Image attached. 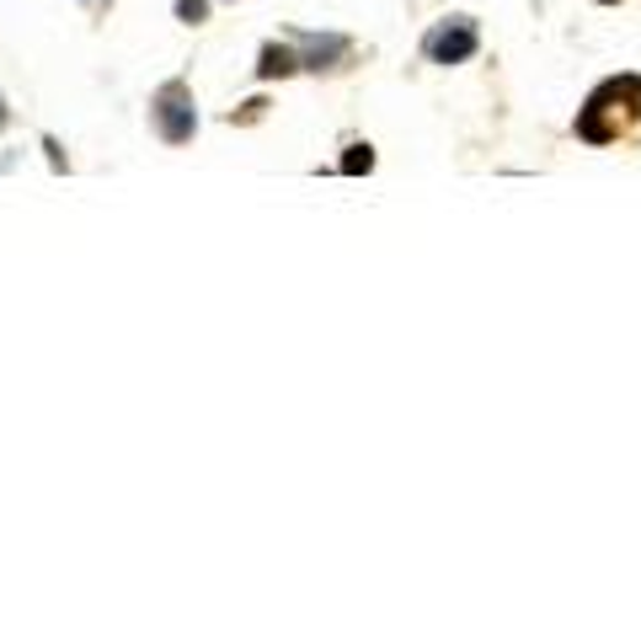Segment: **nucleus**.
Masks as SVG:
<instances>
[{
  "instance_id": "nucleus-1",
  "label": "nucleus",
  "mask_w": 641,
  "mask_h": 641,
  "mask_svg": "<svg viewBox=\"0 0 641 641\" xmlns=\"http://www.w3.org/2000/svg\"><path fill=\"white\" fill-rule=\"evenodd\" d=\"M156 128H160V139H171V145H188V139H193L199 113H193V97H188L182 80H171L156 97Z\"/></svg>"
},
{
  "instance_id": "nucleus-2",
  "label": "nucleus",
  "mask_w": 641,
  "mask_h": 641,
  "mask_svg": "<svg viewBox=\"0 0 641 641\" xmlns=\"http://www.w3.org/2000/svg\"><path fill=\"white\" fill-rule=\"evenodd\" d=\"M423 48H428V59H434V65H465L481 43H476V27H471V22H443V27L428 33Z\"/></svg>"
},
{
  "instance_id": "nucleus-3",
  "label": "nucleus",
  "mask_w": 641,
  "mask_h": 641,
  "mask_svg": "<svg viewBox=\"0 0 641 641\" xmlns=\"http://www.w3.org/2000/svg\"><path fill=\"white\" fill-rule=\"evenodd\" d=\"M289 70H294V59H289L283 48H268L262 65H257V76H289Z\"/></svg>"
},
{
  "instance_id": "nucleus-4",
  "label": "nucleus",
  "mask_w": 641,
  "mask_h": 641,
  "mask_svg": "<svg viewBox=\"0 0 641 641\" xmlns=\"http://www.w3.org/2000/svg\"><path fill=\"white\" fill-rule=\"evenodd\" d=\"M369 166H374V156H369V145H353V150L342 156V171H353V177H359V171H369Z\"/></svg>"
},
{
  "instance_id": "nucleus-5",
  "label": "nucleus",
  "mask_w": 641,
  "mask_h": 641,
  "mask_svg": "<svg viewBox=\"0 0 641 641\" xmlns=\"http://www.w3.org/2000/svg\"><path fill=\"white\" fill-rule=\"evenodd\" d=\"M177 16L182 22H203V0H177Z\"/></svg>"
},
{
  "instance_id": "nucleus-6",
  "label": "nucleus",
  "mask_w": 641,
  "mask_h": 641,
  "mask_svg": "<svg viewBox=\"0 0 641 641\" xmlns=\"http://www.w3.org/2000/svg\"><path fill=\"white\" fill-rule=\"evenodd\" d=\"M604 5H609V0H604Z\"/></svg>"
}]
</instances>
